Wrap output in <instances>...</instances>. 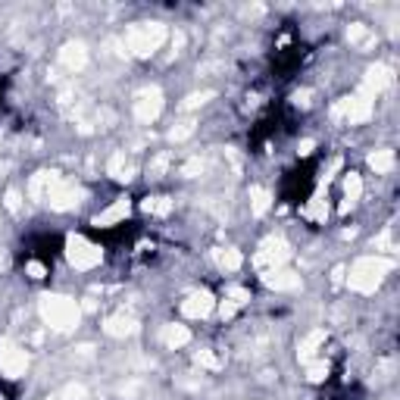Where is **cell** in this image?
I'll list each match as a JSON object with an SVG mask.
<instances>
[{
    "instance_id": "cell-11",
    "label": "cell",
    "mask_w": 400,
    "mask_h": 400,
    "mask_svg": "<svg viewBox=\"0 0 400 400\" xmlns=\"http://www.w3.org/2000/svg\"><path fill=\"white\" fill-rule=\"evenodd\" d=\"M160 106H162V100H160V94H156V91L141 94V97L135 100V116L141 119V122H150V119H156Z\"/></svg>"
},
{
    "instance_id": "cell-21",
    "label": "cell",
    "mask_w": 400,
    "mask_h": 400,
    "mask_svg": "<svg viewBox=\"0 0 400 400\" xmlns=\"http://www.w3.org/2000/svg\"><path fill=\"white\" fill-rule=\"evenodd\" d=\"M25 272H28V278H31V281H41V278H47L50 269L44 266L41 260H28V262H25Z\"/></svg>"
},
{
    "instance_id": "cell-18",
    "label": "cell",
    "mask_w": 400,
    "mask_h": 400,
    "mask_svg": "<svg viewBox=\"0 0 400 400\" xmlns=\"http://www.w3.org/2000/svg\"><path fill=\"white\" fill-rule=\"evenodd\" d=\"M269 203H272V194L266 191V188H250V206H253L256 216H262V212L269 210Z\"/></svg>"
},
{
    "instance_id": "cell-22",
    "label": "cell",
    "mask_w": 400,
    "mask_h": 400,
    "mask_svg": "<svg viewBox=\"0 0 400 400\" xmlns=\"http://www.w3.org/2000/svg\"><path fill=\"white\" fill-rule=\"evenodd\" d=\"M0 400H3V394H0Z\"/></svg>"
},
{
    "instance_id": "cell-12",
    "label": "cell",
    "mask_w": 400,
    "mask_h": 400,
    "mask_svg": "<svg viewBox=\"0 0 400 400\" xmlns=\"http://www.w3.org/2000/svg\"><path fill=\"white\" fill-rule=\"evenodd\" d=\"M60 60H62V66H66L69 72H78V69H85V62H88L85 44H66V47L60 50Z\"/></svg>"
},
{
    "instance_id": "cell-9",
    "label": "cell",
    "mask_w": 400,
    "mask_h": 400,
    "mask_svg": "<svg viewBox=\"0 0 400 400\" xmlns=\"http://www.w3.org/2000/svg\"><path fill=\"white\" fill-rule=\"evenodd\" d=\"M262 281H266L272 291H294V288H300V275L291 272V269H285V266L266 269V272H262Z\"/></svg>"
},
{
    "instance_id": "cell-16",
    "label": "cell",
    "mask_w": 400,
    "mask_h": 400,
    "mask_svg": "<svg viewBox=\"0 0 400 400\" xmlns=\"http://www.w3.org/2000/svg\"><path fill=\"white\" fill-rule=\"evenodd\" d=\"M303 216L316 225H325V219H328V203H325L322 197H312L310 203L303 206Z\"/></svg>"
},
{
    "instance_id": "cell-4",
    "label": "cell",
    "mask_w": 400,
    "mask_h": 400,
    "mask_svg": "<svg viewBox=\"0 0 400 400\" xmlns=\"http://www.w3.org/2000/svg\"><path fill=\"white\" fill-rule=\"evenodd\" d=\"M162 41H166V28H162L160 22L135 25V28L128 31V38H125L128 50H131V53H138V56H150V53H156Z\"/></svg>"
},
{
    "instance_id": "cell-1",
    "label": "cell",
    "mask_w": 400,
    "mask_h": 400,
    "mask_svg": "<svg viewBox=\"0 0 400 400\" xmlns=\"http://www.w3.org/2000/svg\"><path fill=\"white\" fill-rule=\"evenodd\" d=\"M391 269H394V262L388 260V256H381V253L360 256V260L347 269V288L356 291V294H372Z\"/></svg>"
},
{
    "instance_id": "cell-2",
    "label": "cell",
    "mask_w": 400,
    "mask_h": 400,
    "mask_svg": "<svg viewBox=\"0 0 400 400\" xmlns=\"http://www.w3.org/2000/svg\"><path fill=\"white\" fill-rule=\"evenodd\" d=\"M41 316L50 328L56 331H72L81 319V310L72 297H44L41 300Z\"/></svg>"
},
{
    "instance_id": "cell-7",
    "label": "cell",
    "mask_w": 400,
    "mask_h": 400,
    "mask_svg": "<svg viewBox=\"0 0 400 400\" xmlns=\"http://www.w3.org/2000/svg\"><path fill=\"white\" fill-rule=\"evenodd\" d=\"M128 212H131V200L128 197H119V200H112L106 210H100L97 216L91 219V225H94V228H112V225L125 222V219H128Z\"/></svg>"
},
{
    "instance_id": "cell-3",
    "label": "cell",
    "mask_w": 400,
    "mask_h": 400,
    "mask_svg": "<svg viewBox=\"0 0 400 400\" xmlns=\"http://www.w3.org/2000/svg\"><path fill=\"white\" fill-rule=\"evenodd\" d=\"M66 260H69V266L78 269V272H91L94 266L103 262V250H100V244L88 241L85 235H69L66 238Z\"/></svg>"
},
{
    "instance_id": "cell-8",
    "label": "cell",
    "mask_w": 400,
    "mask_h": 400,
    "mask_svg": "<svg viewBox=\"0 0 400 400\" xmlns=\"http://www.w3.org/2000/svg\"><path fill=\"white\" fill-rule=\"evenodd\" d=\"M388 85H391V69L375 62V66H369L366 78H362V94H366V97H375V94H381Z\"/></svg>"
},
{
    "instance_id": "cell-6",
    "label": "cell",
    "mask_w": 400,
    "mask_h": 400,
    "mask_svg": "<svg viewBox=\"0 0 400 400\" xmlns=\"http://www.w3.org/2000/svg\"><path fill=\"white\" fill-rule=\"evenodd\" d=\"M212 310H216V300H212L210 291H191L181 300V316L188 319H206Z\"/></svg>"
},
{
    "instance_id": "cell-15",
    "label": "cell",
    "mask_w": 400,
    "mask_h": 400,
    "mask_svg": "<svg viewBox=\"0 0 400 400\" xmlns=\"http://www.w3.org/2000/svg\"><path fill=\"white\" fill-rule=\"evenodd\" d=\"M141 210L150 212V216H169V212L175 210V200L172 197H144Z\"/></svg>"
},
{
    "instance_id": "cell-20",
    "label": "cell",
    "mask_w": 400,
    "mask_h": 400,
    "mask_svg": "<svg viewBox=\"0 0 400 400\" xmlns=\"http://www.w3.org/2000/svg\"><path fill=\"white\" fill-rule=\"evenodd\" d=\"M306 378H310V381H322V378H328V362H325V360L306 362Z\"/></svg>"
},
{
    "instance_id": "cell-13",
    "label": "cell",
    "mask_w": 400,
    "mask_h": 400,
    "mask_svg": "<svg viewBox=\"0 0 400 400\" xmlns=\"http://www.w3.org/2000/svg\"><path fill=\"white\" fill-rule=\"evenodd\" d=\"M162 341H166V347H185L188 341H191V331L185 328V325L172 322V325H162Z\"/></svg>"
},
{
    "instance_id": "cell-17",
    "label": "cell",
    "mask_w": 400,
    "mask_h": 400,
    "mask_svg": "<svg viewBox=\"0 0 400 400\" xmlns=\"http://www.w3.org/2000/svg\"><path fill=\"white\" fill-rule=\"evenodd\" d=\"M360 194H362V178L356 172H344V197H347V203L353 206L360 200Z\"/></svg>"
},
{
    "instance_id": "cell-5",
    "label": "cell",
    "mask_w": 400,
    "mask_h": 400,
    "mask_svg": "<svg viewBox=\"0 0 400 400\" xmlns=\"http://www.w3.org/2000/svg\"><path fill=\"white\" fill-rule=\"evenodd\" d=\"M25 366H28V353L19 344H10V341L0 344V372L6 378H19L25 372Z\"/></svg>"
},
{
    "instance_id": "cell-14",
    "label": "cell",
    "mask_w": 400,
    "mask_h": 400,
    "mask_svg": "<svg viewBox=\"0 0 400 400\" xmlns=\"http://www.w3.org/2000/svg\"><path fill=\"white\" fill-rule=\"evenodd\" d=\"M212 256H216V266L225 269V272H238V269H241V262H244L241 253H238L235 247H219Z\"/></svg>"
},
{
    "instance_id": "cell-10",
    "label": "cell",
    "mask_w": 400,
    "mask_h": 400,
    "mask_svg": "<svg viewBox=\"0 0 400 400\" xmlns=\"http://www.w3.org/2000/svg\"><path fill=\"white\" fill-rule=\"evenodd\" d=\"M103 331L110 338H125L135 331V319L128 316V312H116V316H106L103 319Z\"/></svg>"
},
{
    "instance_id": "cell-19",
    "label": "cell",
    "mask_w": 400,
    "mask_h": 400,
    "mask_svg": "<svg viewBox=\"0 0 400 400\" xmlns=\"http://www.w3.org/2000/svg\"><path fill=\"white\" fill-rule=\"evenodd\" d=\"M369 166H372L375 172H391V169H394V153H391V150H375V153H369Z\"/></svg>"
}]
</instances>
